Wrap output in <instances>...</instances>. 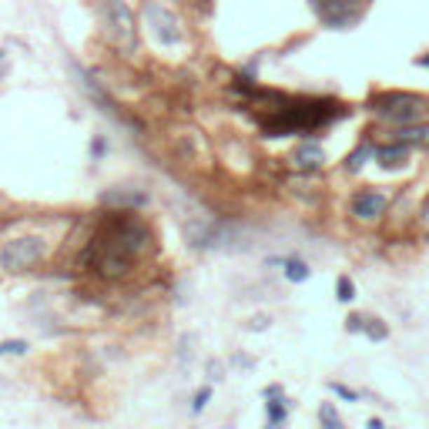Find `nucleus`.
I'll use <instances>...</instances> for the list:
<instances>
[{"label": "nucleus", "mask_w": 429, "mask_h": 429, "mask_svg": "<svg viewBox=\"0 0 429 429\" xmlns=\"http://www.w3.org/2000/svg\"><path fill=\"white\" fill-rule=\"evenodd\" d=\"M329 389L336 393L339 399H346V402H359V393L355 389H349V386H342V383H329Z\"/></svg>", "instance_id": "5701e85b"}, {"label": "nucleus", "mask_w": 429, "mask_h": 429, "mask_svg": "<svg viewBox=\"0 0 429 429\" xmlns=\"http://www.w3.org/2000/svg\"><path fill=\"white\" fill-rule=\"evenodd\" d=\"M191 346H195V336H191V332H184V336L178 339V366H182V369H188L191 355H195V349H191Z\"/></svg>", "instance_id": "6ab92c4d"}, {"label": "nucleus", "mask_w": 429, "mask_h": 429, "mask_svg": "<svg viewBox=\"0 0 429 429\" xmlns=\"http://www.w3.org/2000/svg\"><path fill=\"white\" fill-rule=\"evenodd\" d=\"M319 423H322V429H342V426H346L332 402H322V406H319Z\"/></svg>", "instance_id": "dca6fc26"}, {"label": "nucleus", "mask_w": 429, "mask_h": 429, "mask_svg": "<svg viewBox=\"0 0 429 429\" xmlns=\"http://www.w3.org/2000/svg\"><path fill=\"white\" fill-rule=\"evenodd\" d=\"M308 7L315 11L322 27H332V31H349L366 11L362 0H308Z\"/></svg>", "instance_id": "423d86ee"}, {"label": "nucleus", "mask_w": 429, "mask_h": 429, "mask_svg": "<svg viewBox=\"0 0 429 429\" xmlns=\"http://www.w3.org/2000/svg\"><path fill=\"white\" fill-rule=\"evenodd\" d=\"M362 336L372 339V342H383V339H389V322H383L379 315H369V312H366V325H362Z\"/></svg>", "instance_id": "2eb2a0df"}, {"label": "nucleus", "mask_w": 429, "mask_h": 429, "mask_svg": "<svg viewBox=\"0 0 429 429\" xmlns=\"http://www.w3.org/2000/svg\"><path fill=\"white\" fill-rule=\"evenodd\" d=\"M389 138L406 141V144H413V148H426L429 144V121L423 118V121L406 124V128H393V131H389Z\"/></svg>", "instance_id": "f8f14e48"}, {"label": "nucleus", "mask_w": 429, "mask_h": 429, "mask_svg": "<svg viewBox=\"0 0 429 429\" xmlns=\"http://www.w3.org/2000/svg\"><path fill=\"white\" fill-rule=\"evenodd\" d=\"M31 353V342L27 339H4L0 342V359L4 355H27Z\"/></svg>", "instance_id": "f3484780"}, {"label": "nucleus", "mask_w": 429, "mask_h": 429, "mask_svg": "<svg viewBox=\"0 0 429 429\" xmlns=\"http://www.w3.org/2000/svg\"><path fill=\"white\" fill-rule=\"evenodd\" d=\"M47 259V238L37 231L27 235H14L7 242H0V272L4 275H24Z\"/></svg>", "instance_id": "20e7f679"}, {"label": "nucleus", "mask_w": 429, "mask_h": 429, "mask_svg": "<svg viewBox=\"0 0 429 429\" xmlns=\"http://www.w3.org/2000/svg\"><path fill=\"white\" fill-rule=\"evenodd\" d=\"M268 325H272V319H268V315H252V319L245 322V329H248V332H265Z\"/></svg>", "instance_id": "393cba45"}, {"label": "nucleus", "mask_w": 429, "mask_h": 429, "mask_svg": "<svg viewBox=\"0 0 429 429\" xmlns=\"http://www.w3.org/2000/svg\"><path fill=\"white\" fill-rule=\"evenodd\" d=\"M0 229H4V222H0Z\"/></svg>", "instance_id": "2f4dec72"}, {"label": "nucleus", "mask_w": 429, "mask_h": 429, "mask_svg": "<svg viewBox=\"0 0 429 429\" xmlns=\"http://www.w3.org/2000/svg\"><path fill=\"white\" fill-rule=\"evenodd\" d=\"M366 426H369V429H383V419H379V416H372V419H369Z\"/></svg>", "instance_id": "c85d7f7f"}, {"label": "nucleus", "mask_w": 429, "mask_h": 429, "mask_svg": "<svg viewBox=\"0 0 429 429\" xmlns=\"http://www.w3.org/2000/svg\"><path fill=\"white\" fill-rule=\"evenodd\" d=\"M389 205H393V198L379 188H355L349 198V218L359 225H376V222H383Z\"/></svg>", "instance_id": "0eeeda50"}, {"label": "nucleus", "mask_w": 429, "mask_h": 429, "mask_svg": "<svg viewBox=\"0 0 429 429\" xmlns=\"http://www.w3.org/2000/svg\"><path fill=\"white\" fill-rule=\"evenodd\" d=\"M261 396L265 399H275V396H285V389H282V386H265V393H261Z\"/></svg>", "instance_id": "cd10ccee"}, {"label": "nucleus", "mask_w": 429, "mask_h": 429, "mask_svg": "<svg viewBox=\"0 0 429 429\" xmlns=\"http://www.w3.org/2000/svg\"><path fill=\"white\" fill-rule=\"evenodd\" d=\"M4 57H7V54H4V50H0V64H4Z\"/></svg>", "instance_id": "7c9ffc66"}, {"label": "nucleus", "mask_w": 429, "mask_h": 429, "mask_svg": "<svg viewBox=\"0 0 429 429\" xmlns=\"http://www.w3.org/2000/svg\"><path fill=\"white\" fill-rule=\"evenodd\" d=\"M416 222H419V229L429 231V195H426V201L419 205V218H416Z\"/></svg>", "instance_id": "bb28decb"}, {"label": "nucleus", "mask_w": 429, "mask_h": 429, "mask_svg": "<svg viewBox=\"0 0 429 429\" xmlns=\"http://www.w3.org/2000/svg\"><path fill=\"white\" fill-rule=\"evenodd\" d=\"M252 104L261 107L259 128L265 138H289V135H315L319 128L346 114V107L325 97H285V94L255 91Z\"/></svg>", "instance_id": "f257e3e1"}, {"label": "nucleus", "mask_w": 429, "mask_h": 429, "mask_svg": "<svg viewBox=\"0 0 429 429\" xmlns=\"http://www.w3.org/2000/svg\"><path fill=\"white\" fill-rule=\"evenodd\" d=\"M416 64H419V67H429V54H423V57H419Z\"/></svg>", "instance_id": "c756f323"}, {"label": "nucleus", "mask_w": 429, "mask_h": 429, "mask_svg": "<svg viewBox=\"0 0 429 429\" xmlns=\"http://www.w3.org/2000/svg\"><path fill=\"white\" fill-rule=\"evenodd\" d=\"M88 151H91V161H104V154H107V138L104 135H94Z\"/></svg>", "instance_id": "412c9836"}, {"label": "nucleus", "mask_w": 429, "mask_h": 429, "mask_svg": "<svg viewBox=\"0 0 429 429\" xmlns=\"http://www.w3.org/2000/svg\"><path fill=\"white\" fill-rule=\"evenodd\" d=\"M265 265H278L282 268V275L289 278L292 285H302V282H308L312 278V268H308L306 259H299V255H282V259H265Z\"/></svg>", "instance_id": "9b49d317"}, {"label": "nucleus", "mask_w": 429, "mask_h": 429, "mask_svg": "<svg viewBox=\"0 0 429 429\" xmlns=\"http://www.w3.org/2000/svg\"><path fill=\"white\" fill-rule=\"evenodd\" d=\"M409 154H413V144L389 138V144H379V148H376V158H372V161H376L383 171H396L409 161Z\"/></svg>", "instance_id": "9d476101"}, {"label": "nucleus", "mask_w": 429, "mask_h": 429, "mask_svg": "<svg viewBox=\"0 0 429 429\" xmlns=\"http://www.w3.org/2000/svg\"><path fill=\"white\" fill-rule=\"evenodd\" d=\"M292 416V406L285 402V396H275V399H265V419H268V426L272 429H282L289 423Z\"/></svg>", "instance_id": "4468645a"}, {"label": "nucleus", "mask_w": 429, "mask_h": 429, "mask_svg": "<svg viewBox=\"0 0 429 429\" xmlns=\"http://www.w3.org/2000/svg\"><path fill=\"white\" fill-rule=\"evenodd\" d=\"M362 325H366V312H353L349 319H346V332H362Z\"/></svg>", "instance_id": "b1692460"}, {"label": "nucleus", "mask_w": 429, "mask_h": 429, "mask_svg": "<svg viewBox=\"0 0 429 429\" xmlns=\"http://www.w3.org/2000/svg\"><path fill=\"white\" fill-rule=\"evenodd\" d=\"M336 299H339V302H346V306L355 299V282L349 275H339L336 278Z\"/></svg>", "instance_id": "a211bd4d"}, {"label": "nucleus", "mask_w": 429, "mask_h": 429, "mask_svg": "<svg viewBox=\"0 0 429 429\" xmlns=\"http://www.w3.org/2000/svg\"><path fill=\"white\" fill-rule=\"evenodd\" d=\"M101 208H128V212H141L151 205V195L148 191H138V188H107L101 191Z\"/></svg>", "instance_id": "1a4fd4ad"}, {"label": "nucleus", "mask_w": 429, "mask_h": 429, "mask_svg": "<svg viewBox=\"0 0 429 429\" xmlns=\"http://www.w3.org/2000/svg\"><path fill=\"white\" fill-rule=\"evenodd\" d=\"M141 20L158 47H182L184 44V20L182 14L161 4V0H144L141 4Z\"/></svg>", "instance_id": "39448f33"}, {"label": "nucleus", "mask_w": 429, "mask_h": 429, "mask_svg": "<svg viewBox=\"0 0 429 429\" xmlns=\"http://www.w3.org/2000/svg\"><path fill=\"white\" fill-rule=\"evenodd\" d=\"M208 402H212V386L195 389V396H191V416H201L205 409H208Z\"/></svg>", "instance_id": "aec40b11"}, {"label": "nucleus", "mask_w": 429, "mask_h": 429, "mask_svg": "<svg viewBox=\"0 0 429 429\" xmlns=\"http://www.w3.org/2000/svg\"><path fill=\"white\" fill-rule=\"evenodd\" d=\"M229 362L231 366H238V369H255V359H248V355H242V353H231Z\"/></svg>", "instance_id": "a878e982"}, {"label": "nucleus", "mask_w": 429, "mask_h": 429, "mask_svg": "<svg viewBox=\"0 0 429 429\" xmlns=\"http://www.w3.org/2000/svg\"><path fill=\"white\" fill-rule=\"evenodd\" d=\"M289 161H292V168H299V171H306V175H315V171L325 168V148H322V141L319 138H302L295 148L289 151Z\"/></svg>", "instance_id": "6e6552de"}, {"label": "nucleus", "mask_w": 429, "mask_h": 429, "mask_svg": "<svg viewBox=\"0 0 429 429\" xmlns=\"http://www.w3.org/2000/svg\"><path fill=\"white\" fill-rule=\"evenodd\" d=\"M205 372H208L212 383H222V379H225V362H222V359H208V362H205Z\"/></svg>", "instance_id": "4be33fe9"}, {"label": "nucleus", "mask_w": 429, "mask_h": 429, "mask_svg": "<svg viewBox=\"0 0 429 429\" xmlns=\"http://www.w3.org/2000/svg\"><path fill=\"white\" fill-rule=\"evenodd\" d=\"M372 158H376V144H372V141H359V148L346 154V161H342V171H346V175H359V171L366 168Z\"/></svg>", "instance_id": "ddd939ff"}, {"label": "nucleus", "mask_w": 429, "mask_h": 429, "mask_svg": "<svg viewBox=\"0 0 429 429\" xmlns=\"http://www.w3.org/2000/svg\"><path fill=\"white\" fill-rule=\"evenodd\" d=\"M369 111L389 128H406L429 118V94H413V91H386L376 94L369 101Z\"/></svg>", "instance_id": "7ed1b4c3"}, {"label": "nucleus", "mask_w": 429, "mask_h": 429, "mask_svg": "<svg viewBox=\"0 0 429 429\" xmlns=\"http://www.w3.org/2000/svg\"><path fill=\"white\" fill-rule=\"evenodd\" d=\"M97 17L107 44L131 57L138 50V17L128 7V0H97Z\"/></svg>", "instance_id": "f03ea898"}]
</instances>
